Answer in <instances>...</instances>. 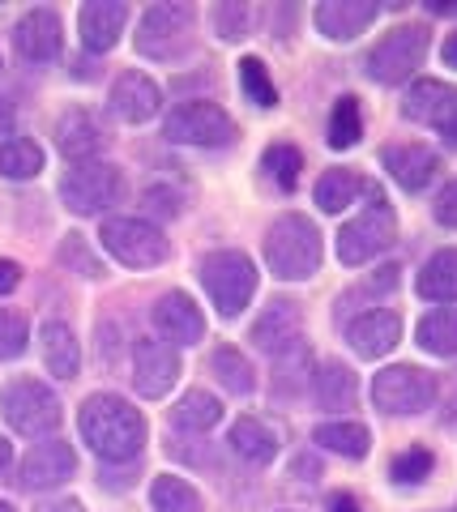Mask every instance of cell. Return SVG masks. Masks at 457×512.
<instances>
[{"mask_svg": "<svg viewBox=\"0 0 457 512\" xmlns=\"http://www.w3.org/2000/svg\"><path fill=\"white\" fill-rule=\"evenodd\" d=\"M154 329L167 338V346H193L206 338V316H201V308L193 299H188L184 291H167L159 303H154Z\"/></svg>", "mask_w": 457, "mask_h": 512, "instance_id": "cell-16", "label": "cell"}, {"mask_svg": "<svg viewBox=\"0 0 457 512\" xmlns=\"http://www.w3.org/2000/svg\"><path fill=\"white\" fill-rule=\"evenodd\" d=\"M56 146H60V154H65L73 167H77V163H94V154L103 150V128L94 124L90 111L73 107V111H65V116H60V124H56Z\"/></svg>", "mask_w": 457, "mask_h": 512, "instance_id": "cell-23", "label": "cell"}, {"mask_svg": "<svg viewBox=\"0 0 457 512\" xmlns=\"http://www.w3.org/2000/svg\"><path fill=\"white\" fill-rule=\"evenodd\" d=\"M423 56H428V30L398 26L368 52V77L381 86H402L411 82V73L423 64Z\"/></svg>", "mask_w": 457, "mask_h": 512, "instance_id": "cell-8", "label": "cell"}, {"mask_svg": "<svg viewBox=\"0 0 457 512\" xmlns=\"http://www.w3.org/2000/svg\"><path fill=\"white\" fill-rule=\"evenodd\" d=\"M39 512H86V508L77 504V500H56V504H43Z\"/></svg>", "mask_w": 457, "mask_h": 512, "instance_id": "cell-49", "label": "cell"}, {"mask_svg": "<svg viewBox=\"0 0 457 512\" xmlns=\"http://www.w3.org/2000/svg\"><path fill=\"white\" fill-rule=\"evenodd\" d=\"M419 346L436 359H453L457 355V312L453 308H436L419 320Z\"/></svg>", "mask_w": 457, "mask_h": 512, "instance_id": "cell-31", "label": "cell"}, {"mask_svg": "<svg viewBox=\"0 0 457 512\" xmlns=\"http://www.w3.org/2000/svg\"><path fill=\"white\" fill-rule=\"evenodd\" d=\"M77 470V453L65 440H43L22 457L18 470V487L22 491H52L60 483H69Z\"/></svg>", "mask_w": 457, "mask_h": 512, "instance_id": "cell-14", "label": "cell"}, {"mask_svg": "<svg viewBox=\"0 0 457 512\" xmlns=\"http://www.w3.org/2000/svg\"><path fill=\"white\" fill-rule=\"evenodd\" d=\"M359 137H364L359 99H355V94H346V99H338L334 111H329V146H334V150H351V146H359Z\"/></svg>", "mask_w": 457, "mask_h": 512, "instance_id": "cell-36", "label": "cell"}, {"mask_svg": "<svg viewBox=\"0 0 457 512\" xmlns=\"http://www.w3.org/2000/svg\"><path fill=\"white\" fill-rule=\"evenodd\" d=\"M381 163H385V171L393 175V184L406 188V192H423V188L436 180V171H440L436 150L419 146V141H411V146H389V150L381 154Z\"/></svg>", "mask_w": 457, "mask_h": 512, "instance_id": "cell-20", "label": "cell"}, {"mask_svg": "<svg viewBox=\"0 0 457 512\" xmlns=\"http://www.w3.org/2000/svg\"><path fill=\"white\" fill-rule=\"evenodd\" d=\"M312 397H317L321 410H355V397H359V380L346 363H321L317 372H312Z\"/></svg>", "mask_w": 457, "mask_h": 512, "instance_id": "cell-24", "label": "cell"}, {"mask_svg": "<svg viewBox=\"0 0 457 512\" xmlns=\"http://www.w3.org/2000/svg\"><path fill=\"white\" fill-rule=\"evenodd\" d=\"M0 73H5V60H0Z\"/></svg>", "mask_w": 457, "mask_h": 512, "instance_id": "cell-53", "label": "cell"}, {"mask_svg": "<svg viewBox=\"0 0 457 512\" xmlns=\"http://www.w3.org/2000/svg\"><path fill=\"white\" fill-rule=\"evenodd\" d=\"M124 192V175L112 163H77L60 180V201L73 214H103L107 205H116Z\"/></svg>", "mask_w": 457, "mask_h": 512, "instance_id": "cell-11", "label": "cell"}, {"mask_svg": "<svg viewBox=\"0 0 457 512\" xmlns=\"http://www.w3.org/2000/svg\"><path fill=\"white\" fill-rule=\"evenodd\" d=\"M419 295L428 303H457V248L436 252L428 265L419 269Z\"/></svg>", "mask_w": 457, "mask_h": 512, "instance_id": "cell-26", "label": "cell"}, {"mask_svg": "<svg viewBox=\"0 0 457 512\" xmlns=\"http://www.w3.org/2000/svg\"><path fill=\"white\" fill-rule=\"evenodd\" d=\"M372 402L381 414H419L436 402V376L411 363L385 367L372 376Z\"/></svg>", "mask_w": 457, "mask_h": 512, "instance_id": "cell-9", "label": "cell"}, {"mask_svg": "<svg viewBox=\"0 0 457 512\" xmlns=\"http://www.w3.org/2000/svg\"><path fill=\"white\" fill-rule=\"evenodd\" d=\"M299 325H304V316H299V303L291 299H274L270 308H265L257 320H252V346L257 350H270V355H278L282 346L299 342Z\"/></svg>", "mask_w": 457, "mask_h": 512, "instance_id": "cell-22", "label": "cell"}, {"mask_svg": "<svg viewBox=\"0 0 457 512\" xmlns=\"http://www.w3.org/2000/svg\"><path fill=\"white\" fill-rule=\"evenodd\" d=\"M9 461H13V444H9L5 436H0V474L9 470Z\"/></svg>", "mask_w": 457, "mask_h": 512, "instance_id": "cell-51", "label": "cell"}, {"mask_svg": "<svg viewBox=\"0 0 457 512\" xmlns=\"http://www.w3.org/2000/svg\"><path fill=\"white\" fill-rule=\"evenodd\" d=\"M428 9L436 13V18H457V5H449V0H432Z\"/></svg>", "mask_w": 457, "mask_h": 512, "instance_id": "cell-50", "label": "cell"}, {"mask_svg": "<svg viewBox=\"0 0 457 512\" xmlns=\"http://www.w3.org/2000/svg\"><path fill=\"white\" fill-rule=\"evenodd\" d=\"M77 431H82V440L90 444V453L112 461V466L137 461L141 444H146V419H141V410H133L116 393L86 397L82 410H77Z\"/></svg>", "mask_w": 457, "mask_h": 512, "instance_id": "cell-1", "label": "cell"}, {"mask_svg": "<svg viewBox=\"0 0 457 512\" xmlns=\"http://www.w3.org/2000/svg\"><path fill=\"white\" fill-rule=\"evenodd\" d=\"M124 22H129V5L124 0H90L77 13V30H82V47L94 56L112 52L124 35Z\"/></svg>", "mask_w": 457, "mask_h": 512, "instance_id": "cell-15", "label": "cell"}, {"mask_svg": "<svg viewBox=\"0 0 457 512\" xmlns=\"http://www.w3.org/2000/svg\"><path fill=\"white\" fill-rule=\"evenodd\" d=\"M432 466H436V457L428 453V448H406V453H398L393 457V466H389V474H393V483H402V487H415V483H423V478L432 474Z\"/></svg>", "mask_w": 457, "mask_h": 512, "instance_id": "cell-40", "label": "cell"}, {"mask_svg": "<svg viewBox=\"0 0 457 512\" xmlns=\"http://www.w3.org/2000/svg\"><path fill=\"white\" fill-rule=\"evenodd\" d=\"M163 137L176 141V146H206V150L231 146L235 141V120L210 99H188L167 116Z\"/></svg>", "mask_w": 457, "mask_h": 512, "instance_id": "cell-7", "label": "cell"}, {"mask_svg": "<svg viewBox=\"0 0 457 512\" xmlns=\"http://www.w3.org/2000/svg\"><path fill=\"white\" fill-rule=\"evenodd\" d=\"M376 13H381L376 0H321L312 18H317V30L325 39L346 43V39L364 35V30L376 22Z\"/></svg>", "mask_w": 457, "mask_h": 512, "instance_id": "cell-19", "label": "cell"}, {"mask_svg": "<svg viewBox=\"0 0 457 512\" xmlns=\"http://www.w3.org/2000/svg\"><path fill=\"white\" fill-rule=\"evenodd\" d=\"M432 214H436L440 227H457V180L445 184V192H440L436 205H432Z\"/></svg>", "mask_w": 457, "mask_h": 512, "instance_id": "cell-44", "label": "cell"}, {"mask_svg": "<svg viewBox=\"0 0 457 512\" xmlns=\"http://www.w3.org/2000/svg\"><path fill=\"white\" fill-rule=\"evenodd\" d=\"M240 90H244V99L257 103L261 111H270V107L278 103L274 77H270V69H265V60H257V56L240 60Z\"/></svg>", "mask_w": 457, "mask_h": 512, "instance_id": "cell-39", "label": "cell"}, {"mask_svg": "<svg viewBox=\"0 0 457 512\" xmlns=\"http://www.w3.org/2000/svg\"><path fill=\"white\" fill-rule=\"evenodd\" d=\"M60 261H65L69 269H77L82 278H103V261L86 248L82 235H65V244H60Z\"/></svg>", "mask_w": 457, "mask_h": 512, "instance_id": "cell-42", "label": "cell"}, {"mask_svg": "<svg viewBox=\"0 0 457 512\" xmlns=\"http://www.w3.org/2000/svg\"><path fill=\"white\" fill-rule=\"evenodd\" d=\"M150 504H154V512H201V495L193 491V483H184V478L159 474L150 487Z\"/></svg>", "mask_w": 457, "mask_h": 512, "instance_id": "cell-35", "label": "cell"}, {"mask_svg": "<svg viewBox=\"0 0 457 512\" xmlns=\"http://www.w3.org/2000/svg\"><path fill=\"white\" fill-rule=\"evenodd\" d=\"M39 342H43V363H47V372L60 376V380H73L77 367H82V346H77L73 329L65 325V320H47L43 333H39Z\"/></svg>", "mask_w": 457, "mask_h": 512, "instance_id": "cell-25", "label": "cell"}, {"mask_svg": "<svg viewBox=\"0 0 457 512\" xmlns=\"http://www.w3.org/2000/svg\"><path fill=\"white\" fill-rule=\"evenodd\" d=\"M312 350H308V342L299 338V342H291V346H282L278 355H274V389L278 393H295V389H304V384L312 380Z\"/></svg>", "mask_w": 457, "mask_h": 512, "instance_id": "cell-29", "label": "cell"}, {"mask_svg": "<svg viewBox=\"0 0 457 512\" xmlns=\"http://www.w3.org/2000/svg\"><path fill=\"white\" fill-rule=\"evenodd\" d=\"M201 286L223 316H240L257 295V265L244 252H214L201 261Z\"/></svg>", "mask_w": 457, "mask_h": 512, "instance_id": "cell-6", "label": "cell"}, {"mask_svg": "<svg viewBox=\"0 0 457 512\" xmlns=\"http://www.w3.org/2000/svg\"><path fill=\"white\" fill-rule=\"evenodd\" d=\"M329 512H364V508H359V500L351 491H334L329 495Z\"/></svg>", "mask_w": 457, "mask_h": 512, "instance_id": "cell-46", "label": "cell"}, {"mask_svg": "<svg viewBox=\"0 0 457 512\" xmlns=\"http://www.w3.org/2000/svg\"><path fill=\"white\" fill-rule=\"evenodd\" d=\"M26 342H30V325H26V316H22V312L0 308V363L18 359L22 350H26Z\"/></svg>", "mask_w": 457, "mask_h": 512, "instance_id": "cell-41", "label": "cell"}, {"mask_svg": "<svg viewBox=\"0 0 457 512\" xmlns=\"http://www.w3.org/2000/svg\"><path fill=\"white\" fill-rule=\"evenodd\" d=\"M43 171V150L30 137H9L0 146V175L5 180H35Z\"/></svg>", "mask_w": 457, "mask_h": 512, "instance_id": "cell-33", "label": "cell"}, {"mask_svg": "<svg viewBox=\"0 0 457 512\" xmlns=\"http://www.w3.org/2000/svg\"><path fill=\"white\" fill-rule=\"evenodd\" d=\"M210 22H214V35L223 43H240L252 30V5H244V0H218Z\"/></svg>", "mask_w": 457, "mask_h": 512, "instance_id": "cell-38", "label": "cell"}, {"mask_svg": "<svg viewBox=\"0 0 457 512\" xmlns=\"http://www.w3.org/2000/svg\"><path fill=\"white\" fill-rule=\"evenodd\" d=\"M193 22L197 13L184 0H159L141 13L137 26V52L150 60H176L180 52L193 47Z\"/></svg>", "mask_w": 457, "mask_h": 512, "instance_id": "cell-4", "label": "cell"}, {"mask_svg": "<svg viewBox=\"0 0 457 512\" xmlns=\"http://www.w3.org/2000/svg\"><path fill=\"white\" fill-rule=\"evenodd\" d=\"M176 380H180V355H176V346H167V342H137L133 350V389L141 397H150V402H159V397H167L171 389H176Z\"/></svg>", "mask_w": 457, "mask_h": 512, "instance_id": "cell-13", "label": "cell"}, {"mask_svg": "<svg viewBox=\"0 0 457 512\" xmlns=\"http://www.w3.org/2000/svg\"><path fill=\"white\" fill-rule=\"evenodd\" d=\"M231 448L244 461H252V466H270L278 457V436L261 419H240L231 423Z\"/></svg>", "mask_w": 457, "mask_h": 512, "instance_id": "cell-28", "label": "cell"}, {"mask_svg": "<svg viewBox=\"0 0 457 512\" xmlns=\"http://www.w3.org/2000/svg\"><path fill=\"white\" fill-rule=\"evenodd\" d=\"M265 265L282 282H304L321 269V231L304 214H282L265 235Z\"/></svg>", "mask_w": 457, "mask_h": 512, "instance_id": "cell-2", "label": "cell"}, {"mask_svg": "<svg viewBox=\"0 0 457 512\" xmlns=\"http://www.w3.org/2000/svg\"><path fill=\"white\" fill-rule=\"evenodd\" d=\"M13 43H18V52L26 60L35 64H47L60 56V43H65V35H60V18L52 9H30L22 13L18 30H13Z\"/></svg>", "mask_w": 457, "mask_h": 512, "instance_id": "cell-21", "label": "cell"}, {"mask_svg": "<svg viewBox=\"0 0 457 512\" xmlns=\"http://www.w3.org/2000/svg\"><path fill=\"white\" fill-rule=\"evenodd\" d=\"M218 419H223V402L206 389H188L180 397V406L171 410V423L180 431H210V427H218Z\"/></svg>", "mask_w": 457, "mask_h": 512, "instance_id": "cell-30", "label": "cell"}, {"mask_svg": "<svg viewBox=\"0 0 457 512\" xmlns=\"http://www.w3.org/2000/svg\"><path fill=\"white\" fill-rule=\"evenodd\" d=\"M402 116L406 120H419V124H432L445 146L457 150V86L445 82H415L402 99Z\"/></svg>", "mask_w": 457, "mask_h": 512, "instance_id": "cell-12", "label": "cell"}, {"mask_svg": "<svg viewBox=\"0 0 457 512\" xmlns=\"http://www.w3.org/2000/svg\"><path fill=\"white\" fill-rule=\"evenodd\" d=\"M0 512H18V508H13V504H5V500H0Z\"/></svg>", "mask_w": 457, "mask_h": 512, "instance_id": "cell-52", "label": "cell"}, {"mask_svg": "<svg viewBox=\"0 0 457 512\" xmlns=\"http://www.w3.org/2000/svg\"><path fill=\"white\" fill-rule=\"evenodd\" d=\"M346 342H351V350L359 359H385L389 350L402 342V320H398V312H389V308H372L359 320H351Z\"/></svg>", "mask_w": 457, "mask_h": 512, "instance_id": "cell-17", "label": "cell"}, {"mask_svg": "<svg viewBox=\"0 0 457 512\" xmlns=\"http://www.w3.org/2000/svg\"><path fill=\"white\" fill-rule=\"evenodd\" d=\"M146 210L159 214V218H176L180 214V197L176 192H167V188H150L146 192Z\"/></svg>", "mask_w": 457, "mask_h": 512, "instance_id": "cell-43", "label": "cell"}, {"mask_svg": "<svg viewBox=\"0 0 457 512\" xmlns=\"http://www.w3.org/2000/svg\"><path fill=\"white\" fill-rule=\"evenodd\" d=\"M210 372H214L218 384H223L227 393H235V397H248L252 389H257V376H252L248 359H244L235 346H218V350H214V355H210Z\"/></svg>", "mask_w": 457, "mask_h": 512, "instance_id": "cell-32", "label": "cell"}, {"mask_svg": "<svg viewBox=\"0 0 457 512\" xmlns=\"http://www.w3.org/2000/svg\"><path fill=\"white\" fill-rule=\"evenodd\" d=\"M312 444H321V448H329V453H338V457L364 461L368 448H372V436H368L364 423L342 419V423H321L317 431H312Z\"/></svg>", "mask_w": 457, "mask_h": 512, "instance_id": "cell-27", "label": "cell"}, {"mask_svg": "<svg viewBox=\"0 0 457 512\" xmlns=\"http://www.w3.org/2000/svg\"><path fill=\"white\" fill-rule=\"evenodd\" d=\"M18 282H22V265L18 261H0V295L18 291Z\"/></svg>", "mask_w": 457, "mask_h": 512, "instance_id": "cell-45", "label": "cell"}, {"mask_svg": "<svg viewBox=\"0 0 457 512\" xmlns=\"http://www.w3.org/2000/svg\"><path fill=\"white\" fill-rule=\"evenodd\" d=\"M261 167H265V175H270L282 192H291L299 184V171H304V154H299L295 146H287V141H274V146L265 150Z\"/></svg>", "mask_w": 457, "mask_h": 512, "instance_id": "cell-37", "label": "cell"}, {"mask_svg": "<svg viewBox=\"0 0 457 512\" xmlns=\"http://www.w3.org/2000/svg\"><path fill=\"white\" fill-rule=\"evenodd\" d=\"M13 120H18V116H13V103L0 99V146H5V141L13 137Z\"/></svg>", "mask_w": 457, "mask_h": 512, "instance_id": "cell-47", "label": "cell"}, {"mask_svg": "<svg viewBox=\"0 0 457 512\" xmlns=\"http://www.w3.org/2000/svg\"><path fill=\"white\" fill-rule=\"evenodd\" d=\"M0 414H5V423L18 431V436H30V440H43L52 436L65 419V410H60V397L47 389L43 380H13L5 384V393H0Z\"/></svg>", "mask_w": 457, "mask_h": 512, "instance_id": "cell-3", "label": "cell"}, {"mask_svg": "<svg viewBox=\"0 0 457 512\" xmlns=\"http://www.w3.org/2000/svg\"><path fill=\"white\" fill-rule=\"evenodd\" d=\"M368 192H372V205L364 214H355L338 231V261L351 265V269L376 261V256H381L393 239H398V218H393L389 201H381V192H376V188H368Z\"/></svg>", "mask_w": 457, "mask_h": 512, "instance_id": "cell-5", "label": "cell"}, {"mask_svg": "<svg viewBox=\"0 0 457 512\" xmlns=\"http://www.w3.org/2000/svg\"><path fill=\"white\" fill-rule=\"evenodd\" d=\"M440 56H445L449 69H457V30H453V35L445 39V47H440Z\"/></svg>", "mask_w": 457, "mask_h": 512, "instance_id": "cell-48", "label": "cell"}, {"mask_svg": "<svg viewBox=\"0 0 457 512\" xmlns=\"http://www.w3.org/2000/svg\"><path fill=\"white\" fill-rule=\"evenodd\" d=\"M359 192H364L359 175L346 171V167H334V171H325L321 180H317V205H321L325 214H342L346 205L359 197Z\"/></svg>", "mask_w": 457, "mask_h": 512, "instance_id": "cell-34", "label": "cell"}, {"mask_svg": "<svg viewBox=\"0 0 457 512\" xmlns=\"http://www.w3.org/2000/svg\"><path fill=\"white\" fill-rule=\"evenodd\" d=\"M99 239H103V248L129 269H154L167 261V239L146 218H107Z\"/></svg>", "mask_w": 457, "mask_h": 512, "instance_id": "cell-10", "label": "cell"}, {"mask_svg": "<svg viewBox=\"0 0 457 512\" xmlns=\"http://www.w3.org/2000/svg\"><path fill=\"white\" fill-rule=\"evenodd\" d=\"M112 111L124 120V124H146L159 116V107H163V90L159 82H150L146 73H120L116 77V86H112Z\"/></svg>", "mask_w": 457, "mask_h": 512, "instance_id": "cell-18", "label": "cell"}]
</instances>
